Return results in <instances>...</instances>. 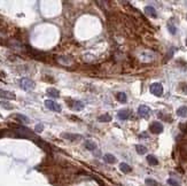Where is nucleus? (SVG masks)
I'll list each match as a JSON object with an SVG mask.
<instances>
[{
    "mask_svg": "<svg viewBox=\"0 0 187 186\" xmlns=\"http://www.w3.org/2000/svg\"><path fill=\"white\" fill-rule=\"evenodd\" d=\"M20 86L24 90V91H30L35 87V82L28 77H23L20 79Z\"/></svg>",
    "mask_w": 187,
    "mask_h": 186,
    "instance_id": "1",
    "label": "nucleus"
},
{
    "mask_svg": "<svg viewBox=\"0 0 187 186\" xmlns=\"http://www.w3.org/2000/svg\"><path fill=\"white\" fill-rule=\"evenodd\" d=\"M150 92L156 96H161L163 94V86L160 83H153L150 85Z\"/></svg>",
    "mask_w": 187,
    "mask_h": 186,
    "instance_id": "2",
    "label": "nucleus"
},
{
    "mask_svg": "<svg viewBox=\"0 0 187 186\" xmlns=\"http://www.w3.org/2000/svg\"><path fill=\"white\" fill-rule=\"evenodd\" d=\"M45 106L47 109L52 110V112H56V113H60L61 112V106L59 103H56L55 101L53 100H46L45 101Z\"/></svg>",
    "mask_w": 187,
    "mask_h": 186,
    "instance_id": "3",
    "label": "nucleus"
},
{
    "mask_svg": "<svg viewBox=\"0 0 187 186\" xmlns=\"http://www.w3.org/2000/svg\"><path fill=\"white\" fill-rule=\"evenodd\" d=\"M149 130L150 132L154 133V134H158V133H161V132L163 131V125H162L160 122H153V123L150 124Z\"/></svg>",
    "mask_w": 187,
    "mask_h": 186,
    "instance_id": "4",
    "label": "nucleus"
},
{
    "mask_svg": "<svg viewBox=\"0 0 187 186\" xmlns=\"http://www.w3.org/2000/svg\"><path fill=\"white\" fill-rule=\"evenodd\" d=\"M138 114H139V116H141V117L148 118V117H149V114H150V108L148 106L141 105V106L138 108Z\"/></svg>",
    "mask_w": 187,
    "mask_h": 186,
    "instance_id": "5",
    "label": "nucleus"
},
{
    "mask_svg": "<svg viewBox=\"0 0 187 186\" xmlns=\"http://www.w3.org/2000/svg\"><path fill=\"white\" fill-rule=\"evenodd\" d=\"M16 133L22 136V137H25V138H32V134H33L29 129H27L24 127H21L19 129H16Z\"/></svg>",
    "mask_w": 187,
    "mask_h": 186,
    "instance_id": "6",
    "label": "nucleus"
},
{
    "mask_svg": "<svg viewBox=\"0 0 187 186\" xmlns=\"http://www.w3.org/2000/svg\"><path fill=\"white\" fill-rule=\"evenodd\" d=\"M0 98L6 99V100H14V99L16 98V95L13 92L5 91V90H0Z\"/></svg>",
    "mask_w": 187,
    "mask_h": 186,
    "instance_id": "7",
    "label": "nucleus"
},
{
    "mask_svg": "<svg viewBox=\"0 0 187 186\" xmlns=\"http://www.w3.org/2000/svg\"><path fill=\"white\" fill-rule=\"evenodd\" d=\"M145 13L146 15H148L150 17H157V13L155 10V8L153 6H146L145 7Z\"/></svg>",
    "mask_w": 187,
    "mask_h": 186,
    "instance_id": "8",
    "label": "nucleus"
},
{
    "mask_svg": "<svg viewBox=\"0 0 187 186\" xmlns=\"http://www.w3.org/2000/svg\"><path fill=\"white\" fill-rule=\"evenodd\" d=\"M71 109L76 110V112H79V110H83L84 109V103L82 101H73L71 102Z\"/></svg>",
    "mask_w": 187,
    "mask_h": 186,
    "instance_id": "9",
    "label": "nucleus"
},
{
    "mask_svg": "<svg viewBox=\"0 0 187 186\" xmlns=\"http://www.w3.org/2000/svg\"><path fill=\"white\" fill-rule=\"evenodd\" d=\"M117 116H118V118H119V120L125 121V120H128V118H129V116H130V110H128V109L119 110V112L117 113Z\"/></svg>",
    "mask_w": 187,
    "mask_h": 186,
    "instance_id": "10",
    "label": "nucleus"
},
{
    "mask_svg": "<svg viewBox=\"0 0 187 186\" xmlns=\"http://www.w3.org/2000/svg\"><path fill=\"white\" fill-rule=\"evenodd\" d=\"M116 100L121 103H126L128 101V95L125 94L124 92H118L116 94Z\"/></svg>",
    "mask_w": 187,
    "mask_h": 186,
    "instance_id": "11",
    "label": "nucleus"
},
{
    "mask_svg": "<svg viewBox=\"0 0 187 186\" xmlns=\"http://www.w3.org/2000/svg\"><path fill=\"white\" fill-rule=\"evenodd\" d=\"M63 138L68 139V140H71V141H75V140H79L82 137L79 134H74V133H63L62 134Z\"/></svg>",
    "mask_w": 187,
    "mask_h": 186,
    "instance_id": "12",
    "label": "nucleus"
},
{
    "mask_svg": "<svg viewBox=\"0 0 187 186\" xmlns=\"http://www.w3.org/2000/svg\"><path fill=\"white\" fill-rule=\"evenodd\" d=\"M47 95H50L51 98H59L60 96V92L56 90V89H53V87H50V89H47Z\"/></svg>",
    "mask_w": 187,
    "mask_h": 186,
    "instance_id": "13",
    "label": "nucleus"
},
{
    "mask_svg": "<svg viewBox=\"0 0 187 186\" xmlns=\"http://www.w3.org/2000/svg\"><path fill=\"white\" fill-rule=\"evenodd\" d=\"M177 115L179 117H187V107L186 106H181L177 109Z\"/></svg>",
    "mask_w": 187,
    "mask_h": 186,
    "instance_id": "14",
    "label": "nucleus"
},
{
    "mask_svg": "<svg viewBox=\"0 0 187 186\" xmlns=\"http://www.w3.org/2000/svg\"><path fill=\"white\" fill-rule=\"evenodd\" d=\"M119 169H121V171L124 172V173H129V172L132 171V168L130 167L128 163H124V162L119 164Z\"/></svg>",
    "mask_w": 187,
    "mask_h": 186,
    "instance_id": "15",
    "label": "nucleus"
},
{
    "mask_svg": "<svg viewBox=\"0 0 187 186\" xmlns=\"http://www.w3.org/2000/svg\"><path fill=\"white\" fill-rule=\"evenodd\" d=\"M103 160H105L107 163H109V164H112V163L116 162V157H115L112 154H106V155L103 156Z\"/></svg>",
    "mask_w": 187,
    "mask_h": 186,
    "instance_id": "16",
    "label": "nucleus"
},
{
    "mask_svg": "<svg viewBox=\"0 0 187 186\" xmlns=\"http://www.w3.org/2000/svg\"><path fill=\"white\" fill-rule=\"evenodd\" d=\"M112 120V117L109 114H103V115H101V116L98 117V121H99V122H110Z\"/></svg>",
    "mask_w": 187,
    "mask_h": 186,
    "instance_id": "17",
    "label": "nucleus"
},
{
    "mask_svg": "<svg viewBox=\"0 0 187 186\" xmlns=\"http://www.w3.org/2000/svg\"><path fill=\"white\" fill-rule=\"evenodd\" d=\"M85 147L89 150H94V149L96 148V144L94 141H92V140H86L85 141Z\"/></svg>",
    "mask_w": 187,
    "mask_h": 186,
    "instance_id": "18",
    "label": "nucleus"
},
{
    "mask_svg": "<svg viewBox=\"0 0 187 186\" xmlns=\"http://www.w3.org/2000/svg\"><path fill=\"white\" fill-rule=\"evenodd\" d=\"M147 162L149 163L150 166H157L158 164V160L154 155H148L147 156Z\"/></svg>",
    "mask_w": 187,
    "mask_h": 186,
    "instance_id": "19",
    "label": "nucleus"
},
{
    "mask_svg": "<svg viewBox=\"0 0 187 186\" xmlns=\"http://www.w3.org/2000/svg\"><path fill=\"white\" fill-rule=\"evenodd\" d=\"M135 150H137L138 154H141V155L147 153V148L145 146H142V145H135Z\"/></svg>",
    "mask_w": 187,
    "mask_h": 186,
    "instance_id": "20",
    "label": "nucleus"
},
{
    "mask_svg": "<svg viewBox=\"0 0 187 186\" xmlns=\"http://www.w3.org/2000/svg\"><path fill=\"white\" fill-rule=\"evenodd\" d=\"M0 106H1L2 108L7 109V110H10V109H13V106H12L9 102H7V101H0Z\"/></svg>",
    "mask_w": 187,
    "mask_h": 186,
    "instance_id": "21",
    "label": "nucleus"
},
{
    "mask_svg": "<svg viewBox=\"0 0 187 186\" xmlns=\"http://www.w3.org/2000/svg\"><path fill=\"white\" fill-rule=\"evenodd\" d=\"M16 118H17L19 121H21L22 123H29V122H30V120H29L27 116L21 115V114H17V115H16Z\"/></svg>",
    "mask_w": 187,
    "mask_h": 186,
    "instance_id": "22",
    "label": "nucleus"
},
{
    "mask_svg": "<svg viewBox=\"0 0 187 186\" xmlns=\"http://www.w3.org/2000/svg\"><path fill=\"white\" fill-rule=\"evenodd\" d=\"M168 30L170 31L171 35H176V34H177V28H176L174 24H172V23H169L168 24Z\"/></svg>",
    "mask_w": 187,
    "mask_h": 186,
    "instance_id": "23",
    "label": "nucleus"
},
{
    "mask_svg": "<svg viewBox=\"0 0 187 186\" xmlns=\"http://www.w3.org/2000/svg\"><path fill=\"white\" fill-rule=\"evenodd\" d=\"M145 183H146L148 186H158L157 182H156V180H154V179H151V178H147V179L145 180Z\"/></svg>",
    "mask_w": 187,
    "mask_h": 186,
    "instance_id": "24",
    "label": "nucleus"
},
{
    "mask_svg": "<svg viewBox=\"0 0 187 186\" xmlns=\"http://www.w3.org/2000/svg\"><path fill=\"white\" fill-rule=\"evenodd\" d=\"M168 184L170 186H180V185H179V183H178L176 179H172V178H169V179H168Z\"/></svg>",
    "mask_w": 187,
    "mask_h": 186,
    "instance_id": "25",
    "label": "nucleus"
},
{
    "mask_svg": "<svg viewBox=\"0 0 187 186\" xmlns=\"http://www.w3.org/2000/svg\"><path fill=\"white\" fill-rule=\"evenodd\" d=\"M35 130H36V132H41V131L44 130V125H43V124H37L36 128H35Z\"/></svg>",
    "mask_w": 187,
    "mask_h": 186,
    "instance_id": "26",
    "label": "nucleus"
},
{
    "mask_svg": "<svg viewBox=\"0 0 187 186\" xmlns=\"http://www.w3.org/2000/svg\"><path fill=\"white\" fill-rule=\"evenodd\" d=\"M183 92L185 93V94H187V85H185V86H184V89H183Z\"/></svg>",
    "mask_w": 187,
    "mask_h": 186,
    "instance_id": "27",
    "label": "nucleus"
},
{
    "mask_svg": "<svg viewBox=\"0 0 187 186\" xmlns=\"http://www.w3.org/2000/svg\"><path fill=\"white\" fill-rule=\"evenodd\" d=\"M186 45H187V39H186Z\"/></svg>",
    "mask_w": 187,
    "mask_h": 186,
    "instance_id": "28",
    "label": "nucleus"
}]
</instances>
